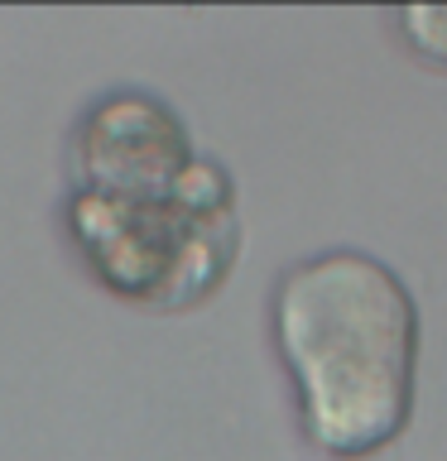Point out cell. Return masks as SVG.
<instances>
[{"label":"cell","instance_id":"1","mask_svg":"<svg viewBox=\"0 0 447 461\" xmlns=\"http://www.w3.org/2000/svg\"><path fill=\"white\" fill-rule=\"evenodd\" d=\"M63 226L101 288L159 312L207 303L241 255L231 173L150 92H111L78 121Z\"/></svg>","mask_w":447,"mask_h":461},{"label":"cell","instance_id":"2","mask_svg":"<svg viewBox=\"0 0 447 461\" xmlns=\"http://www.w3.org/2000/svg\"><path fill=\"white\" fill-rule=\"evenodd\" d=\"M274 346L317 452L375 456L409 428L418 308L375 255L323 250L288 269L274 288Z\"/></svg>","mask_w":447,"mask_h":461},{"label":"cell","instance_id":"3","mask_svg":"<svg viewBox=\"0 0 447 461\" xmlns=\"http://www.w3.org/2000/svg\"><path fill=\"white\" fill-rule=\"evenodd\" d=\"M404 49L418 53L428 68L447 72V5H404L395 10Z\"/></svg>","mask_w":447,"mask_h":461}]
</instances>
